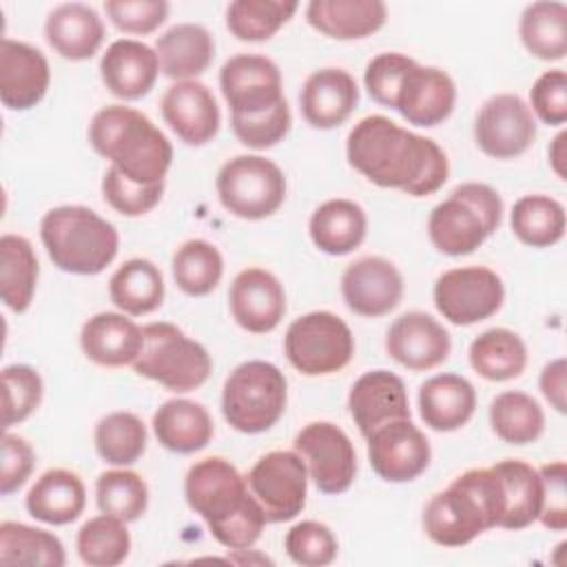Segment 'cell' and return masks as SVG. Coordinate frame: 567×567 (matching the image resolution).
<instances>
[{
    "label": "cell",
    "instance_id": "8",
    "mask_svg": "<svg viewBox=\"0 0 567 567\" xmlns=\"http://www.w3.org/2000/svg\"><path fill=\"white\" fill-rule=\"evenodd\" d=\"M142 330L144 348L133 361V370L140 377L171 392H190L208 381L213 361L199 341L186 337L182 328L168 321H153Z\"/></svg>",
    "mask_w": 567,
    "mask_h": 567
},
{
    "label": "cell",
    "instance_id": "6",
    "mask_svg": "<svg viewBox=\"0 0 567 567\" xmlns=\"http://www.w3.org/2000/svg\"><path fill=\"white\" fill-rule=\"evenodd\" d=\"M503 199L481 182H465L439 202L427 217L432 246L450 257L472 255L501 226Z\"/></svg>",
    "mask_w": 567,
    "mask_h": 567
},
{
    "label": "cell",
    "instance_id": "15",
    "mask_svg": "<svg viewBox=\"0 0 567 567\" xmlns=\"http://www.w3.org/2000/svg\"><path fill=\"white\" fill-rule=\"evenodd\" d=\"M219 89L228 102L230 115H261L284 102V82L279 66L257 53H237L219 71Z\"/></svg>",
    "mask_w": 567,
    "mask_h": 567
},
{
    "label": "cell",
    "instance_id": "49",
    "mask_svg": "<svg viewBox=\"0 0 567 567\" xmlns=\"http://www.w3.org/2000/svg\"><path fill=\"white\" fill-rule=\"evenodd\" d=\"M164 195V182L159 184H137L122 175L115 166H109L102 177L104 202L124 217H142L151 213Z\"/></svg>",
    "mask_w": 567,
    "mask_h": 567
},
{
    "label": "cell",
    "instance_id": "23",
    "mask_svg": "<svg viewBox=\"0 0 567 567\" xmlns=\"http://www.w3.org/2000/svg\"><path fill=\"white\" fill-rule=\"evenodd\" d=\"M51 69L44 53L29 42L4 38L0 44V100L9 111L33 109L49 89Z\"/></svg>",
    "mask_w": 567,
    "mask_h": 567
},
{
    "label": "cell",
    "instance_id": "44",
    "mask_svg": "<svg viewBox=\"0 0 567 567\" xmlns=\"http://www.w3.org/2000/svg\"><path fill=\"white\" fill-rule=\"evenodd\" d=\"M299 9L295 0H235L226 7V29L241 42L270 40Z\"/></svg>",
    "mask_w": 567,
    "mask_h": 567
},
{
    "label": "cell",
    "instance_id": "21",
    "mask_svg": "<svg viewBox=\"0 0 567 567\" xmlns=\"http://www.w3.org/2000/svg\"><path fill=\"white\" fill-rule=\"evenodd\" d=\"M162 117L168 128L188 146L208 144L221 124L213 91L199 80H182L162 95Z\"/></svg>",
    "mask_w": 567,
    "mask_h": 567
},
{
    "label": "cell",
    "instance_id": "33",
    "mask_svg": "<svg viewBox=\"0 0 567 567\" xmlns=\"http://www.w3.org/2000/svg\"><path fill=\"white\" fill-rule=\"evenodd\" d=\"M312 244L332 257L357 250L368 233L365 210L352 199H328L315 208L308 221Z\"/></svg>",
    "mask_w": 567,
    "mask_h": 567
},
{
    "label": "cell",
    "instance_id": "47",
    "mask_svg": "<svg viewBox=\"0 0 567 567\" xmlns=\"http://www.w3.org/2000/svg\"><path fill=\"white\" fill-rule=\"evenodd\" d=\"M2 427L27 421L40 405L44 394L42 377L35 368L13 363L2 368Z\"/></svg>",
    "mask_w": 567,
    "mask_h": 567
},
{
    "label": "cell",
    "instance_id": "46",
    "mask_svg": "<svg viewBox=\"0 0 567 567\" xmlns=\"http://www.w3.org/2000/svg\"><path fill=\"white\" fill-rule=\"evenodd\" d=\"M95 503L100 512L133 523L148 507V485L133 470H109L95 481Z\"/></svg>",
    "mask_w": 567,
    "mask_h": 567
},
{
    "label": "cell",
    "instance_id": "35",
    "mask_svg": "<svg viewBox=\"0 0 567 567\" xmlns=\"http://www.w3.org/2000/svg\"><path fill=\"white\" fill-rule=\"evenodd\" d=\"M162 270L148 259L124 261L109 279V297L124 315L142 317L157 310L164 301Z\"/></svg>",
    "mask_w": 567,
    "mask_h": 567
},
{
    "label": "cell",
    "instance_id": "30",
    "mask_svg": "<svg viewBox=\"0 0 567 567\" xmlns=\"http://www.w3.org/2000/svg\"><path fill=\"white\" fill-rule=\"evenodd\" d=\"M159 71L171 80H197L215 58V38L195 22H179L166 29L157 42Z\"/></svg>",
    "mask_w": 567,
    "mask_h": 567
},
{
    "label": "cell",
    "instance_id": "51",
    "mask_svg": "<svg viewBox=\"0 0 567 567\" xmlns=\"http://www.w3.org/2000/svg\"><path fill=\"white\" fill-rule=\"evenodd\" d=\"M171 4L166 0H106L104 11L109 20L124 33L148 35L157 31L168 18Z\"/></svg>",
    "mask_w": 567,
    "mask_h": 567
},
{
    "label": "cell",
    "instance_id": "5",
    "mask_svg": "<svg viewBox=\"0 0 567 567\" xmlns=\"http://www.w3.org/2000/svg\"><path fill=\"white\" fill-rule=\"evenodd\" d=\"M49 259L71 275H100L120 250L117 228L86 206H55L40 219Z\"/></svg>",
    "mask_w": 567,
    "mask_h": 567
},
{
    "label": "cell",
    "instance_id": "19",
    "mask_svg": "<svg viewBox=\"0 0 567 567\" xmlns=\"http://www.w3.org/2000/svg\"><path fill=\"white\" fill-rule=\"evenodd\" d=\"M385 352L412 372L434 370L452 352L450 332L432 315L410 310L396 317L385 334Z\"/></svg>",
    "mask_w": 567,
    "mask_h": 567
},
{
    "label": "cell",
    "instance_id": "4",
    "mask_svg": "<svg viewBox=\"0 0 567 567\" xmlns=\"http://www.w3.org/2000/svg\"><path fill=\"white\" fill-rule=\"evenodd\" d=\"M503 518V489L492 467H472L436 492L423 509V532L441 547H463Z\"/></svg>",
    "mask_w": 567,
    "mask_h": 567
},
{
    "label": "cell",
    "instance_id": "34",
    "mask_svg": "<svg viewBox=\"0 0 567 567\" xmlns=\"http://www.w3.org/2000/svg\"><path fill=\"white\" fill-rule=\"evenodd\" d=\"M503 489V529H525L538 520L543 509V478L540 472L520 461L503 458L492 465Z\"/></svg>",
    "mask_w": 567,
    "mask_h": 567
},
{
    "label": "cell",
    "instance_id": "14",
    "mask_svg": "<svg viewBox=\"0 0 567 567\" xmlns=\"http://www.w3.org/2000/svg\"><path fill=\"white\" fill-rule=\"evenodd\" d=\"M536 140V117L516 93H498L483 102L474 120L476 146L494 159H514Z\"/></svg>",
    "mask_w": 567,
    "mask_h": 567
},
{
    "label": "cell",
    "instance_id": "55",
    "mask_svg": "<svg viewBox=\"0 0 567 567\" xmlns=\"http://www.w3.org/2000/svg\"><path fill=\"white\" fill-rule=\"evenodd\" d=\"M35 467V452L31 443L18 434L4 430L2 436V465H0V494L9 496L18 492Z\"/></svg>",
    "mask_w": 567,
    "mask_h": 567
},
{
    "label": "cell",
    "instance_id": "41",
    "mask_svg": "<svg viewBox=\"0 0 567 567\" xmlns=\"http://www.w3.org/2000/svg\"><path fill=\"white\" fill-rule=\"evenodd\" d=\"M0 563L62 567L66 563L62 540L40 527L16 520L0 523Z\"/></svg>",
    "mask_w": 567,
    "mask_h": 567
},
{
    "label": "cell",
    "instance_id": "48",
    "mask_svg": "<svg viewBox=\"0 0 567 567\" xmlns=\"http://www.w3.org/2000/svg\"><path fill=\"white\" fill-rule=\"evenodd\" d=\"M286 554L301 567H326L337 558V538L332 529L319 520H301L286 532Z\"/></svg>",
    "mask_w": 567,
    "mask_h": 567
},
{
    "label": "cell",
    "instance_id": "11",
    "mask_svg": "<svg viewBox=\"0 0 567 567\" xmlns=\"http://www.w3.org/2000/svg\"><path fill=\"white\" fill-rule=\"evenodd\" d=\"M432 299L436 310L450 323L474 326L501 310L505 286L487 266H461L439 275Z\"/></svg>",
    "mask_w": 567,
    "mask_h": 567
},
{
    "label": "cell",
    "instance_id": "18",
    "mask_svg": "<svg viewBox=\"0 0 567 567\" xmlns=\"http://www.w3.org/2000/svg\"><path fill=\"white\" fill-rule=\"evenodd\" d=\"M341 297L359 317H383L401 303L403 277L390 259L365 255L346 266L341 275Z\"/></svg>",
    "mask_w": 567,
    "mask_h": 567
},
{
    "label": "cell",
    "instance_id": "56",
    "mask_svg": "<svg viewBox=\"0 0 567 567\" xmlns=\"http://www.w3.org/2000/svg\"><path fill=\"white\" fill-rule=\"evenodd\" d=\"M565 374H567V363L563 357L549 361L543 372H540V379H538V385H540V392L543 396L549 401V405L565 414L567 410V401H565Z\"/></svg>",
    "mask_w": 567,
    "mask_h": 567
},
{
    "label": "cell",
    "instance_id": "45",
    "mask_svg": "<svg viewBox=\"0 0 567 567\" xmlns=\"http://www.w3.org/2000/svg\"><path fill=\"white\" fill-rule=\"evenodd\" d=\"M75 549L89 567H115L131 551V534L122 518L102 512L78 529Z\"/></svg>",
    "mask_w": 567,
    "mask_h": 567
},
{
    "label": "cell",
    "instance_id": "38",
    "mask_svg": "<svg viewBox=\"0 0 567 567\" xmlns=\"http://www.w3.org/2000/svg\"><path fill=\"white\" fill-rule=\"evenodd\" d=\"M523 47L538 60L556 62L567 53V7L556 0L532 2L518 22Z\"/></svg>",
    "mask_w": 567,
    "mask_h": 567
},
{
    "label": "cell",
    "instance_id": "13",
    "mask_svg": "<svg viewBox=\"0 0 567 567\" xmlns=\"http://www.w3.org/2000/svg\"><path fill=\"white\" fill-rule=\"evenodd\" d=\"M292 450L303 458L308 476L321 494H343L357 476V452L350 436L330 421L303 425Z\"/></svg>",
    "mask_w": 567,
    "mask_h": 567
},
{
    "label": "cell",
    "instance_id": "31",
    "mask_svg": "<svg viewBox=\"0 0 567 567\" xmlns=\"http://www.w3.org/2000/svg\"><path fill=\"white\" fill-rule=\"evenodd\" d=\"M153 434L168 452L195 454L210 443L215 423L202 403L168 399L153 414Z\"/></svg>",
    "mask_w": 567,
    "mask_h": 567
},
{
    "label": "cell",
    "instance_id": "39",
    "mask_svg": "<svg viewBox=\"0 0 567 567\" xmlns=\"http://www.w3.org/2000/svg\"><path fill=\"white\" fill-rule=\"evenodd\" d=\"M489 425L501 441L509 445H529L545 432V412L532 394L505 390L489 403Z\"/></svg>",
    "mask_w": 567,
    "mask_h": 567
},
{
    "label": "cell",
    "instance_id": "22",
    "mask_svg": "<svg viewBox=\"0 0 567 567\" xmlns=\"http://www.w3.org/2000/svg\"><path fill=\"white\" fill-rule=\"evenodd\" d=\"M348 410L365 439L390 421L412 416L405 383L390 370L363 372L350 388Z\"/></svg>",
    "mask_w": 567,
    "mask_h": 567
},
{
    "label": "cell",
    "instance_id": "2",
    "mask_svg": "<svg viewBox=\"0 0 567 567\" xmlns=\"http://www.w3.org/2000/svg\"><path fill=\"white\" fill-rule=\"evenodd\" d=\"M184 496L188 507L204 518L213 538L233 551L250 549L268 523L246 476L224 456L193 463L184 478Z\"/></svg>",
    "mask_w": 567,
    "mask_h": 567
},
{
    "label": "cell",
    "instance_id": "27",
    "mask_svg": "<svg viewBox=\"0 0 567 567\" xmlns=\"http://www.w3.org/2000/svg\"><path fill=\"white\" fill-rule=\"evenodd\" d=\"M44 38L64 60H91L104 42V22L100 13L84 2H62L49 11Z\"/></svg>",
    "mask_w": 567,
    "mask_h": 567
},
{
    "label": "cell",
    "instance_id": "36",
    "mask_svg": "<svg viewBox=\"0 0 567 567\" xmlns=\"http://www.w3.org/2000/svg\"><path fill=\"white\" fill-rule=\"evenodd\" d=\"M470 365L487 381L518 379L527 368V346L509 328H489L470 343Z\"/></svg>",
    "mask_w": 567,
    "mask_h": 567
},
{
    "label": "cell",
    "instance_id": "53",
    "mask_svg": "<svg viewBox=\"0 0 567 567\" xmlns=\"http://www.w3.org/2000/svg\"><path fill=\"white\" fill-rule=\"evenodd\" d=\"M414 64V58L396 51H385L374 55L363 73V84L370 97L381 106H392L394 91L403 78V73Z\"/></svg>",
    "mask_w": 567,
    "mask_h": 567
},
{
    "label": "cell",
    "instance_id": "12",
    "mask_svg": "<svg viewBox=\"0 0 567 567\" xmlns=\"http://www.w3.org/2000/svg\"><path fill=\"white\" fill-rule=\"evenodd\" d=\"M308 470L295 450H272L246 474L255 501L268 523H286L301 514L308 496Z\"/></svg>",
    "mask_w": 567,
    "mask_h": 567
},
{
    "label": "cell",
    "instance_id": "7",
    "mask_svg": "<svg viewBox=\"0 0 567 567\" xmlns=\"http://www.w3.org/2000/svg\"><path fill=\"white\" fill-rule=\"evenodd\" d=\"M288 381L284 372L261 359L239 363L224 381L221 414L241 434L270 430L286 412Z\"/></svg>",
    "mask_w": 567,
    "mask_h": 567
},
{
    "label": "cell",
    "instance_id": "57",
    "mask_svg": "<svg viewBox=\"0 0 567 567\" xmlns=\"http://www.w3.org/2000/svg\"><path fill=\"white\" fill-rule=\"evenodd\" d=\"M565 140H567V133L560 131V133L554 137L549 151H547L549 164H551L554 173H556L560 179H565Z\"/></svg>",
    "mask_w": 567,
    "mask_h": 567
},
{
    "label": "cell",
    "instance_id": "40",
    "mask_svg": "<svg viewBox=\"0 0 567 567\" xmlns=\"http://www.w3.org/2000/svg\"><path fill=\"white\" fill-rule=\"evenodd\" d=\"M512 233L532 248H549L565 235V208L549 195H523L509 213Z\"/></svg>",
    "mask_w": 567,
    "mask_h": 567
},
{
    "label": "cell",
    "instance_id": "37",
    "mask_svg": "<svg viewBox=\"0 0 567 567\" xmlns=\"http://www.w3.org/2000/svg\"><path fill=\"white\" fill-rule=\"evenodd\" d=\"M40 264L31 241L22 235L0 237V297L13 312H24L35 295Z\"/></svg>",
    "mask_w": 567,
    "mask_h": 567
},
{
    "label": "cell",
    "instance_id": "50",
    "mask_svg": "<svg viewBox=\"0 0 567 567\" xmlns=\"http://www.w3.org/2000/svg\"><path fill=\"white\" fill-rule=\"evenodd\" d=\"M230 126L235 137L255 151H266L279 144L290 126H292V113L288 102H279L275 109L261 113V115H250V117H237L230 115Z\"/></svg>",
    "mask_w": 567,
    "mask_h": 567
},
{
    "label": "cell",
    "instance_id": "32",
    "mask_svg": "<svg viewBox=\"0 0 567 567\" xmlns=\"http://www.w3.org/2000/svg\"><path fill=\"white\" fill-rule=\"evenodd\" d=\"M86 505L82 478L64 467L47 470L27 492L24 507L29 516L47 525H69L80 518Z\"/></svg>",
    "mask_w": 567,
    "mask_h": 567
},
{
    "label": "cell",
    "instance_id": "3",
    "mask_svg": "<svg viewBox=\"0 0 567 567\" xmlns=\"http://www.w3.org/2000/svg\"><path fill=\"white\" fill-rule=\"evenodd\" d=\"M89 142L97 155L137 184L164 182L173 164V144L142 111L109 104L89 124Z\"/></svg>",
    "mask_w": 567,
    "mask_h": 567
},
{
    "label": "cell",
    "instance_id": "17",
    "mask_svg": "<svg viewBox=\"0 0 567 567\" xmlns=\"http://www.w3.org/2000/svg\"><path fill=\"white\" fill-rule=\"evenodd\" d=\"M456 104V84L447 71L439 66L414 64L403 73L392 106L399 115L414 126H439L443 124Z\"/></svg>",
    "mask_w": 567,
    "mask_h": 567
},
{
    "label": "cell",
    "instance_id": "16",
    "mask_svg": "<svg viewBox=\"0 0 567 567\" xmlns=\"http://www.w3.org/2000/svg\"><path fill=\"white\" fill-rule=\"evenodd\" d=\"M368 461L379 478L410 483L430 467L432 447L427 436L410 419H399L377 427L368 436Z\"/></svg>",
    "mask_w": 567,
    "mask_h": 567
},
{
    "label": "cell",
    "instance_id": "20",
    "mask_svg": "<svg viewBox=\"0 0 567 567\" xmlns=\"http://www.w3.org/2000/svg\"><path fill=\"white\" fill-rule=\"evenodd\" d=\"M235 323L252 334L272 332L286 315V290L266 268L252 266L237 272L228 290Z\"/></svg>",
    "mask_w": 567,
    "mask_h": 567
},
{
    "label": "cell",
    "instance_id": "24",
    "mask_svg": "<svg viewBox=\"0 0 567 567\" xmlns=\"http://www.w3.org/2000/svg\"><path fill=\"white\" fill-rule=\"evenodd\" d=\"M359 104V86L346 69L328 66L310 73L299 93L303 120L312 128L341 126Z\"/></svg>",
    "mask_w": 567,
    "mask_h": 567
},
{
    "label": "cell",
    "instance_id": "29",
    "mask_svg": "<svg viewBox=\"0 0 567 567\" xmlns=\"http://www.w3.org/2000/svg\"><path fill=\"white\" fill-rule=\"evenodd\" d=\"M306 20L326 38L361 40L385 24L388 7L381 0H312Z\"/></svg>",
    "mask_w": 567,
    "mask_h": 567
},
{
    "label": "cell",
    "instance_id": "52",
    "mask_svg": "<svg viewBox=\"0 0 567 567\" xmlns=\"http://www.w3.org/2000/svg\"><path fill=\"white\" fill-rule=\"evenodd\" d=\"M529 109L547 126H560L567 120V75L563 69H549L536 78L529 89Z\"/></svg>",
    "mask_w": 567,
    "mask_h": 567
},
{
    "label": "cell",
    "instance_id": "10",
    "mask_svg": "<svg viewBox=\"0 0 567 567\" xmlns=\"http://www.w3.org/2000/svg\"><path fill=\"white\" fill-rule=\"evenodd\" d=\"M221 206L248 221L275 215L286 202L284 171L261 155H237L228 159L215 179Z\"/></svg>",
    "mask_w": 567,
    "mask_h": 567
},
{
    "label": "cell",
    "instance_id": "25",
    "mask_svg": "<svg viewBox=\"0 0 567 567\" xmlns=\"http://www.w3.org/2000/svg\"><path fill=\"white\" fill-rule=\"evenodd\" d=\"M157 73L159 58L155 49L133 38L111 42L100 60V78L120 100H140L148 95Z\"/></svg>",
    "mask_w": 567,
    "mask_h": 567
},
{
    "label": "cell",
    "instance_id": "9",
    "mask_svg": "<svg viewBox=\"0 0 567 567\" xmlns=\"http://www.w3.org/2000/svg\"><path fill=\"white\" fill-rule=\"evenodd\" d=\"M284 352L297 372L306 377H328L352 361L354 337L339 315L315 310L297 317L288 326Z\"/></svg>",
    "mask_w": 567,
    "mask_h": 567
},
{
    "label": "cell",
    "instance_id": "54",
    "mask_svg": "<svg viewBox=\"0 0 567 567\" xmlns=\"http://www.w3.org/2000/svg\"><path fill=\"white\" fill-rule=\"evenodd\" d=\"M543 478L540 525L551 532L567 529V465L565 461L545 463L538 467Z\"/></svg>",
    "mask_w": 567,
    "mask_h": 567
},
{
    "label": "cell",
    "instance_id": "1",
    "mask_svg": "<svg viewBox=\"0 0 567 567\" xmlns=\"http://www.w3.org/2000/svg\"><path fill=\"white\" fill-rule=\"evenodd\" d=\"M348 164L368 182L412 197L434 195L450 175L445 151L385 115L359 120L346 140Z\"/></svg>",
    "mask_w": 567,
    "mask_h": 567
},
{
    "label": "cell",
    "instance_id": "43",
    "mask_svg": "<svg viewBox=\"0 0 567 567\" xmlns=\"http://www.w3.org/2000/svg\"><path fill=\"white\" fill-rule=\"evenodd\" d=\"M177 288L188 297L210 295L224 275V257L217 246L206 239L184 241L171 259Z\"/></svg>",
    "mask_w": 567,
    "mask_h": 567
},
{
    "label": "cell",
    "instance_id": "28",
    "mask_svg": "<svg viewBox=\"0 0 567 567\" xmlns=\"http://www.w3.org/2000/svg\"><path fill=\"white\" fill-rule=\"evenodd\" d=\"M476 410L474 385L454 372L430 377L419 388V412L434 432H454L470 423Z\"/></svg>",
    "mask_w": 567,
    "mask_h": 567
},
{
    "label": "cell",
    "instance_id": "42",
    "mask_svg": "<svg viewBox=\"0 0 567 567\" xmlns=\"http://www.w3.org/2000/svg\"><path fill=\"white\" fill-rule=\"evenodd\" d=\"M93 443L104 463L126 467L140 461V456L146 452L148 432L135 412L117 410L97 421Z\"/></svg>",
    "mask_w": 567,
    "mask_h": 567
},
{
    "label": "cell",
    "instance_id": "26",
    "mask_svg": "<svg viewBox=\"0 0 567 567\" xmlns=\"http://www.w3.org/2000/svg\"><path fill=\"white\" fill-rule=\"evenodd\" d=\"M80 346L84 357L102 368L133 365L144 348V330L124 312H97L84 321Z\"/></svg>",
    "mask_w": 567,
    "mask_h": 567
}]
</instances>
